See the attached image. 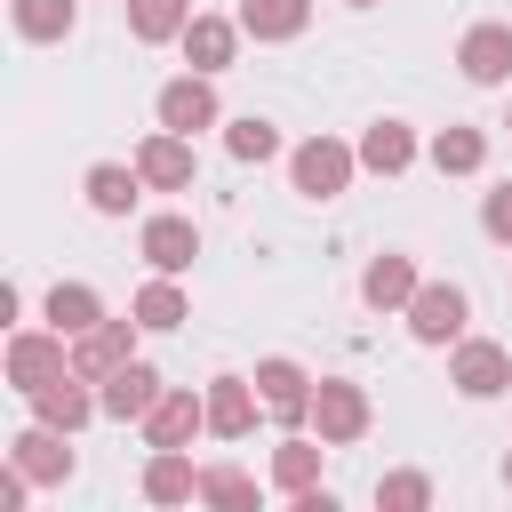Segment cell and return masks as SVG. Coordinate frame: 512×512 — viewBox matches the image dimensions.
Returning a JSON list of instances; mask_svg holds the SVG:
<instances>
[{"label": "cell", "instance_id": "cell-16", "mask_svg": "<svg viewBox=\"0 0 512 512\" xmlns=\"http://www.w3.org/2000/svg\"><path fill=\"white\" fill-rule=\"evenodd\" d=\"M256 408H264L256 376H216V384H208V432H216V440H240V432L256 424Z\"/></svg>", "mask_w": 512, "mask_h": 512}, {"label": "cell", "instance_id": "cell-19", "mask_svg": "<svg viewBox=\"0 0 512 512\" xmlns=\"http://www.w3.org/2000/svg\"><path fill=\"white\" fill-rule=\"evenodd\" d=\"M80 192H88V208H96V216H128V208H136V192H144V176H136V160H128V168H120V160H96Z\"/></svg>", "mask_w": 512, "mask_h": 512}, {"label": "cell", "instance_id": "cell-17", "mask_svg": "<svg viewBox=\"0 0 512 512\" xmlns=\"http://www.w3.org/2000/svg\"><path fill=\"white\" fill-rule=\"evenodd\" d=\"M232 48H240V16H192V24H184V56H192V72H224Z\"/></svg>", "mask_w": 512, "mask_h": 512}, {"label": "cell", "instance_id": "cell-29", "mask_svg": "<svg viewBox=\"0 0 512 512\" xmlns=\"http://www.w3.org/2000/svg\"><path fill=\"white\" fill-rule=\"evenodd\" d=\"M200 504L248 512V504H256V480H248V472H232V464H200Z\"/></svg>", "mask_w": 512, "mask_h": 512}, {"label": "cell", "instance_id": "cell-26", "mask_svg": "<svg viewBox=\"0 0 512 512\" xmlns=\"http://www.w3.org/2000/svg\"><path fill=\"white\" fill-rule=\"evenodd\" d=\"M480 160H488V136L480 128H440L432 136V168L440 176H480Z\"/></svg>", "mask_w": 512, "mask_h": 512}, {"label": "cell", "instance_id": "cell-20", "mask_svg": "<svg viewBox=\"0 0 512 512\" xmlns=\"http://www.w3.org/2000/svg\"><path fill=\"white\" fill-rule=\"evenodd\" d=\"M424 280H416V264L408 256H376L368 272H360V296L376 304V312H408V296H416Z\"/></svg>", "mask_w": 512, "mask_h": 512}, {"label": "cell", "instance_id": "cell-11", "mask_svg": "<svg viewBox=\"0 0 512 512\" xmlns=\"http://www.w3.org/2000/svg\"><path fill=\"white\" fill-rule=\"evenodd\" d=\"M136 176H144L152 192H192V136L152 128V136L136 144Z\"/></svg>", "mask_w": 512, "mask_h": 512}, {"label": "cell", "instance_id": "cell-32", "mask_svg": "<svg viewBox=\"0 0 512 512\" xmlns=\"http://www.w3.org/2000/svg\"><path fill=\"white\" fill-rule=\"evenodd\" d=\"M480 232H488L496 248H512V184H496V192L480 200Z\"/></svg>", "mask_w": 512, "mask_h": 512}, {"label": "cell", "instance_id": "cell-4", "mask_svg": "<svg viewBox=\"0 0 512 512\" xmlns=\"http://www.w3.org/2000/svg\"><path fill=\"white\" fill-rule=\"evenodd\" d=\"M464 312H472V304H464L456 280H424V288L408 296V336H416V344H456V336H464Z\"/></svg>", "mask_w": 512, "mask_h": 512}, {"label": "cell", "instance_id": "cell-6", "mask_svg": "<svg viewBox=\"0 0 512 512\" xmlns=\"http://www.w3.org/2000/svg\"><path fill=\"white\" fill-rule=\"evenodd\" d=\"M448 384H456L464 400H496V392H512V360H504V344H488V336H456Z\"/></svg>", "mask_w": 512, "mask_h": 512}, {"label": "cell", "instance_id": "cell-23", "mask_svg": "<svg viewBox=\"0 0 512 512\" xmlns=\"http://www.w3.org/2000/svg\"><path fill=\"white\" fill-rule=\"evenodd\" d=\"M104 320V296L88 288V280H56L48 288V328H64V336H88Z\"/></svg>", "mask_w": 512, "mask_h": 512}, {"label": "cell", "instance_id": "cell-21", "mask_svg": "<svg viewBox=\"0 0 512 512\" xmlns=\"http://www.w3.org/2000/svg\"><path fill=\"white\" fill-rule=\"evenodd\" d=\"M312 24V0H240V32L248 40H296Z\"/></svg>", "mask_w": 512, "mask_h": 512}, {"label": "cell", "instance_id": "cell-7", "mask_svg": "<svg viewBox=\"0 0 512 512\" xmlns=\"http://www.w3.org/2000/svg\"><path fill=\"white\" fill-rule=\"evenodd\" d=\"M312 432H320L328 448H352V440L368 432V392L344 384V376H320V392H312Z\"/></svg>", "mask_w": 512, "mask_h": 512}, {"label": "cell", "instance_id": "cell-8", "mask_svg": "<svg viewBox=\"0 0 512 512\" xmlns=\"http://www.w3.org/2000/svg\"><path fill=\"white\" fill-rule=\"evenodd\" d=\"M200 432H208V392H184V384H168L144 416V448H192Z\"/></svg>", "mask_w": 512, "mask_h": 512}, {"label": "cell", "instance_id": "cell-14", "mask_svg": "<svg viewBox=\"0 0 512 512\" xmlns=\"http://www.w3.org/2000/svg\"><path fill=\"white\" fill-rule=\"evenodd\" d=\"M136 248H144L152 272H192V256H200V224H192V216H144Z\"/></svg>", "mask_w": 512, "mask_h": 512}, {"label": "cell", "instance_id": "cell-10", "mask_svg": "<svg viewBox=\"0 0 512 512\" xmlns=\"http://www.w3.org/2000/svg\"><path fill=\"white\" fill-rule=\"evenodd\" d=\"M256 392H264V416H280V424H312V392H320V384H312L296 360H280V352L256 360Z\"/></svg>", "mask_w": 512, "mask_h": 512}, {"label": "cell", "instance_id": "cell-5", "mask_svg": "<svg viewBox=\"0 0 512 512\" xmlns=\"http://www.w3.org/2000/svg\"><path fill=\"white\" fill-rule=\"evenodd\" d=\"M136 328H144L136 312H128V320H112V312H104V320H96L88 336H72V376L104 384L112 368H128V360H136V352H128V344H136Z\"/></svg>", "mask_w": 512, "mask_h": 512}, {"label": "cell", "instance_id": "cell-2", "mask_svg": "<svg viewBox=\"0 0 512 512\" xmlns=\"http://www.w3.org/2000/svg\"><path fill=\"white\" fill-rule=\"evenodd\" d=\"M352 168H360V152L336 144V136H312V144L288 152V184H296L304 200H336V192L352 184Z\"/></svg>", "mask_w": 512, "mask_h": 512}, {"label": "cell", "instance_id": "cell-27", "mask_svg": "<svg viewBox=\"0 0 512 512\" xmlns=\"http://www.w3.org/2000/svg\"><path fill=\"white\" fill-rule=\"evenodd\" d=\"M144 328H184L192 320V304H184V288H176V272H160L152 288H136V304H128Z\"/></svg>", "mask_w": 512, "mask_h": 512}, {"label": "cell", "instance_id": "cell-9", "mask_svg": "<svg viewBox=\"0 0 512 512\" xmlns=\"http://www.w3.org/2000/svg\"><path fill=\"white\" fill-rule=\"evenodd\" d=\"M64 440H72V432H56V424L32 416V424L8 440V464H16L32 488H56V480H72V448H64Z\"/></svg>", "mask_w": 512, "mask_h": 512}, {"label": "cell", "instance_id": "cell-36", "mask_svg": "<svg viewBox=\"0 0 512 512\" xmlns=\"http://www.w3.org/2000/svg\"><path fill=\"white\" fill-rule=\"evenodd\" d=\"M504 128H512V120H504Z\"/></svg>", "mask_w": 512, "mask_h": 512}, {"label": "cell", "instance_id": "cell-31", "mask_svg": "<svg viewBox=\"0 0 512 512\" xmlns=\"http://www.w3.org/2000/svg\"><path fill=\"white\" fill-rule=\"evenodd\" d=\"M376 504H384V512H424V504H432V480H424V472H384V480H376Z\"/></svg>", "mask_w": 512, "mask_h": 512}, {"label": "cell", "instance_id": "cell-25", "mask_svg": "<svg viewBox=\"0 0 512 512\" xmlns=\"http://www.w3.org/2000/svg\"><path fill=\"white\" fill-rule=\"evenodd\" d=\"M320 448H328V440H304V432H288V440L272 448V480H280V496H296V488L320 480Z\"/></svg>", "mask_w": 512, "mask_h": 512}, {"label": "cell", "instance_id": "cell-30", "mask_svg": "<svg viewBox=\"0 0 512 512\" xmlns=\"http://www.w3.org/2000/svg\"><path fill=\"white\" fill-rule=\"evenodd\" d=\"M224 152H232V160H272V152H280V128L248 112V120H232V128H224Z\"/></svg>", "mask_w": 512, "mask_h": 512}, {"label": "cell", "instance_id": "cell-22", "mask_svg": "<svg viewBox=\"0 0 512 512\" xmlns=\"http://www.w3.org/2000/svg\"><path fill=\"white\" fill-rule=\"evenodd\" d=\"M416 160V128L408 120H376L368 136H360V168H376V176H400Z\"/></svg>", "mask_w": 512, "mask_h": 512}, {"label": "cell", "instance_id": "cell-35", "mask_svg": "<svg viewBox=\"0 0 512 512\" xmlns=\"http://www.w3.org/2000/svg\"><path fill=\"white\" fill-rule=\"evenodd\" d=\"M352 8H376V0H352Z\"/></svg>", "mask_w": 512, "mask_h": 512}, {"label": "cell", "instance_id": "cell-18", "mask_svg": "<svg viewBox=\"0 0 512 512\" xmlns=\"http://www.w3.org/2000/svg\"><path fill=\"white\" fill-rule=\"evenodd\" d=\"M144 496H152V504H192V496H200V464H192L184 448H152V464H144Z\"/></svg>", "mask_w": 512, "mask_h": 512}, {"label": "cell", "instance_id": "cell-33", "mask_svg": "<svg viewBox=\"0 0 512 512\" xmlns=\"http://www.w3.org/2000/svg\"><path fill=\"white\" fill-rule=\"evenodd\" d=\"M24 496H32V480L8 464V472H0V512H24Z\"/></svg>", "mask_w": 512, "mask_h": 512}, {"label": "cell", "instance_id": "cell-24", "mask_svg": "<svg viewBox=\"0 0 512 512\" xmlns=\"http://www.w3.org/2000/svg\"><path fill=\"white\" fill-rule=\"evenodd\" d=\"M184 24H192V0H128V32H136L144 48L184 40Z\"/></svg>", "mask_w": 512, "mask_h": 512}, {"label": "cell", "instance_id": "cell-13", "mask_svg": "<svg viewBox=\"0 0 512 512\" xmlns=\"http://www.w3.org/2000/svg\"><path fill=\"white\" fill-rule=\"evenodd\" d=\"M456 64H464L472 88H504L512 80V24H472L456 40Z\"/></svg>", "mask_w": 512, "mask_h": 512}, {"label": "cell", "instance_id": "cell-1", "mask_svg": "<svg viewBox=\"0 0 512 512\" xmlns=\"http://www.w3.org/2000/svg\"><path fill=\"white\" fill-rule=\"evenodd\" d=\"M64 368H72V336H64V328H16V336H8V384H16L24 400H32L40 384H56Z\"/></svg>", "mask_w": 512, "mask_h": 512}, {"label": "cell", "instance_id": "cell-12", "mask_svg": "<svg viewBox=\"0 0 512 512\" xmlns=\"http://www.w3.org/2000/svg\"><path fill=\"white\" fill-rule=\"evenodd\" d=\"M160 392H168V384L152 376V360H128V368H112V376L96 384V400H104V416H112V424H144Z\"/></svg>", "mask_w": 512, "mask_h": 512}, {"label": "cell", "instance_id": "cell-34", "mask_svg": "<svg viewBox=\"0 0 512 512\" xmlns=\"http://www.w3.org/2000/svg\"><path fill=\"white\" fill-rule=\"evenodd\" d=\"M504 488H512V456H504Z\"/></svg>", "mask_w": 512, "mask_h": 512}, {"label": "cell", "instance_id": "cell-3", "mask_svg": "<svg viewBox=\"0 0 512 512\" xmlns=\"http://www.w3.org/2000/svg\"><path fill=\"white\" fill-rule=\"evenodd\" d=\"M152 112H160V128H176V136L216 128V120H224V104H216V72H176V80L152 96Z\"/></svg>", "mask_w": 512, "mask_h": 512}, {"label": "cell", "instance_id": "cell-15", "mask_svg": "<svg viewBox=\"0 0 512 512\" xmlns=\"http://www.w3.org/2000/svg\"><path fill=\"white\" fill-rule=\"evenodd\" d=\"M32 416H40V424H56V432H80L88 416H104V400L88 392V376H72V368H64L56 384H40V392H32Z\"/></svg>", "mask_w": 512, "mask_h": 512}, {"label": "cell", "instance_id": "cell-28", "mask_svg": "<svg viewBox=\"0 0 512 512\" xmlns=\"http://www.w3.org/2000/svg\"><path fill=\"white\" fill-rule=\"evenodd\" d=\"M8 16H16V32H24V40H64L80 8H72V0H16Z\"/></svg>", "mask_w": 512, "mask_h": 512}]
</instances>
